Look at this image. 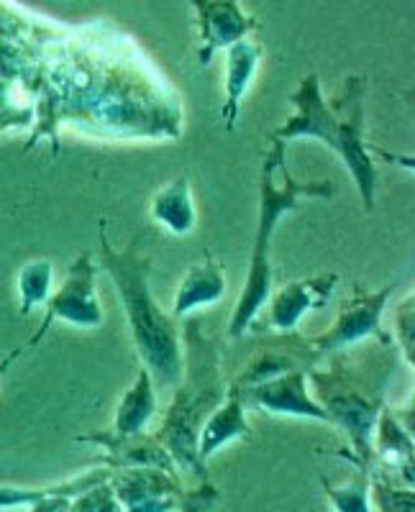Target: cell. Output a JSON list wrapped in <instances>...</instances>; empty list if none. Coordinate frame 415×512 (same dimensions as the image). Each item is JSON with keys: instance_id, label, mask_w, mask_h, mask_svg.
<instances>
[{"instance_id": "6", "label": "cell", "mask_w": 415, "mask_h": 512, "mask_svg": "<svg viewBox=\"0 0 415 512\" xmlns=\"http://www.w3.org/2000/svg\"><path fill=\"white\" fill-rule=\"evenodd\" d=\"M392 290H395V285L385 287L380 292H364L362 287H357V290L351 292L349 300L341 305L339 318H336L334 326L328 328L323 336L308 341L310 351L318 359H323L326 354L346 349V346L357 344V341H362L367 336H377L382 344L390 346V336L380 328V318Z\"/></svg>"}, {"instance_id": "13", "label": "cell", "mask_w": 415, "mask_h": 512, "mask_svg": "<svg viewBox=\"0 0 415 512\" xmlns=\"http://www.w3.org/2000/svg\"><path fill=\"white\" fill-rule=\"evenodd\" d=\"M111 469L85 472L77 479L49 489H0V507H34V510H70V495H82L95 484L111 479Z\"/></svg>"}, {"instance_id": "1", "label": "cell", "mask_w": 415, "mask_h": 512, "mask_svg": "<svg viewBox=\"0 0 415 512\" xmlns=\"http://www.w3.org/2000/svg\"><path fill=\"white\" fill-rule=\"evenodd\" d=\"M147 231H141L126 251H116L108 244L106 221L100 223V259L118 287L123 310L129 318L131 336L139 356L159 387H177L182 379V349L172 315L162 313L149 290V259L141 249Z\"/></svg>"}, {"instance_id": "17", "label": "cell", "mask_w": 415, "mask_h": 512, "mask_svg": "<svg viewBox=\"0 0 415 512\" xmlns=\"http://www.w3.org/2000/svg\"><path fill=\"white\" fill-rule=\"evenodd\" d=\"M262 57V49L249 41H236L228 49V75H226V105H223V126L228 131H234L236 118H239V103L244 93L249 90L254 72H257V62Z\"/></svg>"}, {"instance_id": "15", "label": "cell", "mask_w": 415, "mask_h": 512, "mask_svg": "<svg viewBox=\"0 0 415 512\" xmlns=\"http://www.w3.org/2000/svg\"><path fill=\"white\" fill-rule=\"evenodd\" d=\"M157 415V395H154V382L149 369H139L136 382L131 384L126 395L118 402L116 423H113V433L116 436H136L144 433L152 418Z\"/></svg>"}, {"instance_id": "14", "label": "cell", "mask_w": 415, "mask_h": 512, "mask_svg": "<svg viewBox=\"0 0 415 512\" xmlns=\"http://www.w3.org/2000/svg\"><path fill=\"white\" fill-rule=\"evenodd\" d=\"M249 436H252V428L246 423V402L234 390H228L226 402H223L221 408L213 410L205 418V423L200 425L198 456L203 461H208L223 443Z\"/></svg>"}, {"instance_id": "21", "label": "cell", "mask_w": 415, "mask_h": 512, "mask_svg": "<svg viewBox=\"0 0 415 512\" xmlns=\"http://www.w3.org/2000/svg\"><path fill=\"white\" fill-rule=\"evenodd\" d=\"M398 336H400V344H403V349H405V361H408V367H413V349H415V341H413V295L405 300V305H400Z\"/></svg>"}, {"instance_id": "11", "label": "cell", "mask_w": 415, "mask_h": 512, "mask_svg": "<svg viewBox=\"0 0 415 512\" xmlns=\"http://www.w3.org/2000/svg\"><path fill=\"white\" fill-rule=\"evenodd\" d=\"M77 441H93L100 443V446H106V461H111V466H116V469H126V466H154V469L177 474V464L172 461L170 451L157 438H147L141 436V433H136V436H116L113 431H108L80 436Z\"/></svg>"}, {"instance_id": "2", "label": "cell", "mask_w": 415, "mask_h": 512, "mask_svg": "<svg viewBox=\"0 0 415 512\" xmlns=\"http://www.w3.org/2000/svg\"><path fill=\"white\" fill-rule=\"evenodd\" d=\"M346 108L349 116L341 118L334 105H328L321 95L316 75H308L300 82L298 93L290 95L295 113L275 131L277 139H300L313 136L321 139L328 149H334L351 172L359 187L364 208H375V192L380 185V169H377L372 152L375 146L364 141V77H349L346 82Z\"/></svg>"}, {"instance_id": "9", "label": "cell", "mask_w": 415, "mask_h": 512, "mask_svg": "<svg viewBox=\"0 0 415 512\" xmlns=\"http://www.w3.org/2000/svg\"><path fill=\"white\" fill-rule=\"evenodd\" d=\"M336 285H339L336 274H321V277H310L303 282H290L277 290L272 297V323L277 331H295V326L308 310L321 308L331 300Z\"/></svg>"}, {"instance_id": "4", "label": "cell", "mask_w": 415, "mask_h": 512, "mask_svg": "<svg viewBox=\"0 0 415 512\" xmlns=\"http://www.w3.org/2000/svg\"><path fill=\"white\" fill-rule=\"evenodd\" d=\"M185 341H188V367L185 379H180L172 405L167 410L157 441L170 451L172 461L182 472H190L205 482V461L198 456L200 425L205 418L226 400V387L218 372V349L203 336L195 320L185 323Z\"/></svg>"}, {"instance_id": "8", "label": "cell", "mask_w": 415, "mask_h": 512, "mask_svg": "<svg viewBox=\"0 0 415 512\" xmlns=\"http://www.w3.org/2000/svg\"><path fill=\"white\" fill-rule=\"evenodd\" d=\"M246 402V408H262L275 415H295V418H313L328 420L331 415L326 413L321 402H313L308 395V384H305V372L293 369V372L277 374L264 382L252 384L246 390H234Z\"/></svg>"}, {"instance_id": "7", "label": "cell", "mask_w": 415, "mask_h": 512, "mask_svg": "<svg viewBox=\"0 0 415 512\" xmlns=\"http://www.w3.org/2000/svg\"><path fill=\"white\" fill-rule=\"evenodd\" d=\"M108 482L126 510H172V507L185 510V502L180 500L185 492L175 482V474L164 469L126 466L123 472H113Z\"/></svg>"}, {"instance_id": "20", "label": "cell", "mask_w": 415, "mask_h": 512, "mask_svg": "<svg viewBox=\"0 0 415 512\" xmlns=\"http://www.w3.org/2000/svg\"><path fill=\"white\" fill-rule=\"evenodd\" d=\"M323 484H326V489H328V497L334 500V507H339V510H369L367 474H362L359 479H354V484H349V487H341V489H334L328 482H323Z\"/></svg>"}, {"instance_id": "16", "label": "cell", "mask_w": 415, "mask_h": 512, "mask_svg": "<svg viewBox=\"0 0 415 512\" xmlns=\"http://www.w3.org/2000/svg\"><path fill=\"white\" fill-rule=\"evenodd\" d=\"M152 221L175 236H188L193 231L198 213H195L188 177H177L154 195Z\"/></svg>"}, {"instance_id": "12", "label": "cell", "mask_w": 415, "mask_h": 512, "mask_svg": "<svg viewBox=\"0 0 415 512\" xmlns=\"http://www.w3.org/2000/svg\"><path fill=\"white\" fill-rule=\"evenodd\" d=\"M223 295H226V267L205 251V262L190 267L188 274L182 277L172 315L185 318L203 305L218 303Z\"/></svg>"}, {"instance_id": "10", "label": "cell", "mask_w": 415, "mask_h": 512, "mask_svg": "<svg viewBox=\"0 0 415 512\" xmlns=\"http://www.w3.org/2000/svg\"><path fill=\"white\" fill-rule=\"evenodd\" d=\"M200 11V31H203V47H200V64H211L213 52L218 47H231L249 29H254L252 18H244L236 0H193Z\"/></svg>"}, {"instance_id": "5", "label": "cell", "mask_w": 415, "mask_h": 512, "mask_svg": "<svg viewBox=\"0 0 415 512\" xmlns=\"http://www.w3.org/2000/svg\"><path fill=\"white\" fill-rule=\"evenodd\" d=\"M52 320H67V323H72L77 328H98L103 323V308H100L98 292H95V267L90 251L80 254V259L72 262L65 285L59 287L57 295L47 300V318H44L41 328L36 331V336L31 338L29 344L21 346V349L13 351L11 356L3 359L0 374L6 372L11 361H16L24 351L34 349L41 338L47 336Z\"/></svg>"}, {"instance_id": "3", "label": "cell", "mask_w": 415, "mask_h": 512, "mask_svg": "<svg viewBox=\"0 0 415 512\" xmlns=\"http://www.w3.org/2000/svg\"><path fill=\"white\" fill-rule=\"evenodd\" d=\"M334 185L323 182H300L290 175L287 169V141L272 136V149L262 154V172H259V226L257 239H254L252 262L249 274L241 292V300L236 303L231 323H228V336L239 338L252 326L254 315L272 295V267H269V241L280 218L290 210L298 208L303 198H331Z\"/></svg>"}, {"instance_id": "18", "label": "cell", "mask_w": 415, "mask_h": 512, "mask_svg": "<svg viewBox=\"0 0 415 512\" xmlns=\"http://www.w3.org/2000/svg\"><path fill=\"white\" fill-rule=\"evenodd\" d=\"M377 431H380V459L385 466H395V469H403L405 464L413 466V438L410 433H403L405 428L398 423V418L390 413V410H382V415L377 418Z\"/></svg>"}, {"instance_id": "19", "label": "cell", "mask_w": 415, "mask_h": 512, "mask_svg": "<svg viewBox=\"0 0 415 512\" xmlns=\"http://www.w3.org/2000/svg\"><path fill=\"white\" fill-rule=\"evenodd\" d=\"M54 267L47 259L29 262L18 274V292H21V315H29L36 305L47 303L52 290Z\"/></svg>"}]
</instances>
